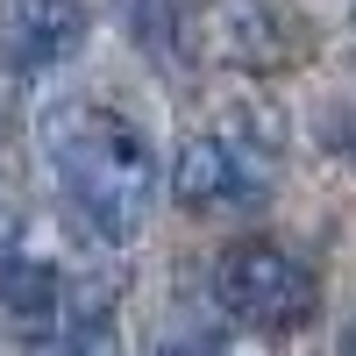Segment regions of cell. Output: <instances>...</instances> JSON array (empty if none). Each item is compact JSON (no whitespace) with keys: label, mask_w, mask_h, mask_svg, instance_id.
Masks as SVG:
<instances>
[{"label":"cell","mask_w":356,"mask_h":356,"mask_svg":"<svg viewBox=\"0 0 356 356\" xmlns=\"http://www.w3.org/2000/svg\"><path fill=\"white\" fill-rule=\"evenodd\" d=\"M50 178L65 186V200L86 214V228L107 235V243H136L157 214V150L143 143L136 122L107 114L100 100H50L36 114Z\"/></svg>","instance_id":"1"},{"label":"cell","mask_w":356,"mask_h":356,"mask_svg":"<svg viewBox=\"0 0 356 356\" xmlns=\"http://www.w3.org/2000/svg\"><path fill=\"white\" fill-rule=\"evenodd\" d=\"M214 300L228 321L257 335H300L321 314V278L300 250L271 243V235H243L214 257Z\"/></svg>","instance_id":"2"},{"label":"cell","mask_w":356,"mask_h":356,"mask_svg":"<svg viewBox=\"0 0 356 356\" xmlns=\"http://www.w3.org/2000/svg\"><path fill=\"white\" fill-rule=\"evenodd\" d=\"M314 29L285 0H186L178 57H207L228 72H292L307 65Z\"/></svg>","instance_id":"3"},{"label":"cell","mask_w":356,"mask_h":356,"mask_svg":"<svg viewBox=\"0 0 356 356\" xmlns=\"http://www.w3.org/2000/svg\"><path fill=\"white\" fill-rule=\"evenodd\" d=\"M171 193L193 214H235V207L271 200V164L243 136H186L171 157Z\"/></svg>","instance_id":"4"},{"label":"cell","mask_w":356,"mask_h":356,"mask_svg":"<svg viewBox=\"0 0 356 356\" xmlns=\"http://www.w3.org/2000/svg\"><path fill=\"white\" fill-rule=\"evenodd\" d=\"M93 36V8L86 0H8L0 8V57L15 72H50L86 50Z\"/></svg>","instance_id":"5"},{"label":"cell","mask_w":356,"mask_h":356,"mask_svg":"<svg viewBox=\"0 0 356 356\" xmlns=\"http://www.w3.org/2000/svg\"><path fill=\"white\" fill-rule=\"evenodd\" d=\"M0 314H8V328L22 335H50L57 321H65V278H57V264L43 257H0Z\"/></svg>","instance_id":"6"},{"label":"cell","mask_w":356,"mask_h":356,"mask_svg":"<svg viewBox=\"0 0 356 356\" xmlns=\"http://www.w3.org/2000/svg\"><path fill=\"white\" fill-rule=\"evenodd\" d=\"M43 356H122V328H114V314L107 307H86L72 321H57Z\"/></svg>","instance_id":"7"},{"label":"cell","mask_w":356,"mask_h":356,"mask_svg":"<svg viewBox=\"0 0 356 356\" xmlns=\"http://www.w3.org/2000/svg\"><path fill=\"white\" fill-rule=\"evenodd\" d=\"M129 15H136V36L150 43V50H178V29H186V0H129Z\"/></svg>","instance_id":"8"},{"label":"cell","mask_w":356,"mask_h":356,"mask_svg":"<svg viewBox=\"0 0 356 356\" xmlns=\"http://www.w3.org/2000/svg\"><path fill=\"white\" fill-rule=\"evenodd\" d=\"M15 235H22V228H15V207H8V200H0V257H8V250H15Z\"/></svg>","instance_id":"9"},{"label":"cell","mask_w":356,"mask_h":356,"mask_svg":"<svg viewBox=\"0 0 356 356\" xmlns=\"http://www.w3.org/2000/svg\"><path fill=\"white\" fill-rule=\"evenodd\" d=\"M335 356H356V321H349V328L335 335Z\"/></svg>","instance_id":"10"}]
</instances>
